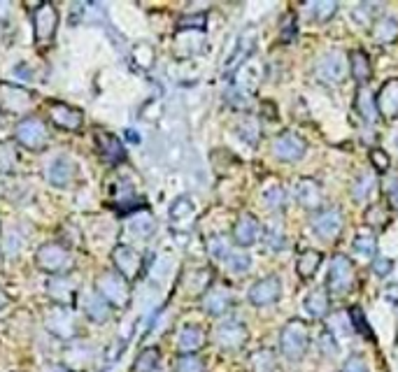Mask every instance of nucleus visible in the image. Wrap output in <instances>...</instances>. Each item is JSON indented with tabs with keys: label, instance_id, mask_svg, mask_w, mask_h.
<instances>
[{
	"label": "nucleus",
	"instance_id": "nucleus-1",
	"mask_svg": "<svg viewBox=\"0 0 398 372\" xmlns=\"http://www.w3.org/2000/svg\"><path fill=\"white\" fill-rule=\"evenodd\" d=\"M96 291L110 308H117V310H124L128 301H131V287H128V282L119 273H112V270H105V273L98 277Z\"/></svg>",
	"mask_w": 398,
	"mask_h": 372
},
{
	"label": "nucleus",
	"instance_id": "nucleus-2",
	"mask_svg": "<svg viewBox=\"0 0 398 372\" xmlns=\"http://www.w3.org/2000/svg\"><path fill=\"white\" fill-rule=\"evenodd\" d=\"M308 342H310V335H308L306 321L291 319L284 328H282L280 347H282V354H284L289 361H301L308 349Z\"/></svg>",
	"mask_w": 398,
	"mask_h": 372
},
{
	"label": "nucleus",
	"instance_id": "nucleus-3",
	"mask_svg": "<svg viewBox=\"0 0 398 372\" xmlns=\"http://www.w3.org/2000/svg\"><path fill=\"white\" fill-rule=\"evenodd\" d=\"M35 263L49 275H63L72 268V252L59 242H47L35 252Z\"/></svg>",
	"mask_w": 398,
	"mask_h": 372
},
{
	"label": "nucleus",
	"instance_id": "nucleus-4",
	"mask_svg": "<svg viewBox=\"0 0 398 372\" xmlns=\"http://www.w3.org/2000/svg\"><path fill=\"white\" fill-rule=\"evenodd\" d=\"M14 140L24 149L42 151L49 142V130L45 126V121L38 119V116H24L17 123V128H14Z\"/></svg>",
	"mask_w": 398,
	"mask_h": 372
},
{
	"label": "nucleus",
	"instance_id": "nucleus-5",
	"mask_svg": "<svg viewBox=\"0 0 398 372\" xmlns=\"http://www.w3.org/2000/svg\"><path fill=\"white\" fill-rule=\"evenodd\" d=\"M35 98L33 93L17 84H0V112L12 116H24L33 109Z\"/></svg>",
	"mask_w": 398,
	"mask_h": 372
},
{
	"label": "nucleus",
	"instance_id": "nucleus-6",
	"mask_svg": "<svg viewBox=\"0 0 398 372\" xmlns=\"http://www.w3.org/2000/svg\"><path fill=\"white\" fill-rule=\"evenodd\" d=\"M33 28H35V40L40 45H49L59 28V12L52 3H40L33 12Z\"/></svg>",
	"mask_w": 398,
	"mask_h": 372
},
{
	"label": "nucleus",
	"instance_id": "nucleus-7",
	"mask_svg": "<svg viewBox=\"0 0 398 372\" xmlns=\"http://www.w3.org/2000/svg\"><path fill=\"white\" fill-rule=\"evenodd\" d=\"M45 326L47 331L59 340H75L77 335L75 315H72L70 308H63V305H54V308L47 312Z\"/></svg>",
	"mask_w": 398,
	"mask_h": 372
},
{
	"label": "nucleus",
	"instance_id": "nucleus-8",
	"mask_svg": "<svg viewBox=\"0 0 398 372\" xmlns=\"http://www.w3.org/2000/svg\"><path fill=\"white\" fill-rule=\"evenodd\" d=\"M345 65L347 61L343 52H327L315 63V77L324 84H338L345 77Z\"/></svg>",
	"mask_w": 398,
	"mask_h": 372
},
{
	"label": "nucleus",
	"instance_id": "nucleus-9",
	"mask_svg": "<svg viewBox=\"0 0 398 372\" xmlns=\"http://www.w3.org/2000/svg\"><path fill=\"white\" fill-rule=\"evenodd\" d=\"M354 287V266L347 256H333L329 266V289L333 294H347Z\"/></svg>",
	"mask_w": 398,
	"mask_h": 372
},
{
	"label": "nucleus",
	"instance_id": "nucleus-10",
	"mask_svg": "<svg viewBox=\"0 0 398 372\" xmlns=\"http://www.w3.org/2000/svg\"><path fill=\"white\" fill-rule=\"evenodd\" d=\"M345 216L338 207H324L313 216V228L322 240H336L343 230Z\"/></svg>",
	"mask_w": 398,
	"mask_h": 372
},
{
	"label": "nucleus",
	"instance_id": "nucleus-11",
	"mask_svg": "<svg viewBox=\"0 0 398 372\" xmlns=\"http://www.w3.org/2000/svg\"><path fill=\"white\" fill-rule=\"evenodd\" d=\"M112 261H114V273H119L124 280H133L142 268V256L133 249L131 244H117L112 249Z\"/></svg>",
	"mask_w": 398,
	"mask_h": 372
},
{
	"label": "nucleus",
	"instance_id": "nucleus-12",
	"mask_svg": "<svg viewBox=\"0 0 398 372\" xmlns=\"http://www.w3.org/2000/svg\"><path fill=\"white\" fill-rule=\"evenodd\" d=\"M217 345L224 349H240L245 342H247V328H245L242 321L238 319H226L217 326Z\"/></svg>",
	"mask_w": 398,
	"mask_h": 372
},
{
	"label": "nucleus",
	"instance_id": "nucleus-13",
	"mask_svg": "<svg viewBox=\"0 0 398 372\" xmlns=\"http://www.w3.org/2000/svg\"><path fill=\"white\" fill-rule=\"evenodd\" d=\"M306 140L294 133V130H284V133H280L275 137L273 142V149H275V156L280 160H298L303 154H306Z\"/></svg>",
	"mask_w": 398,
	"mask_h": 372
},
{
	"label": "nucleus",
	"instance_id": "nucleus-14",
	"mask_svg": "<svg viewBox=\"0 0 398 372\" xmlns=\"http://www.w3.org/2000/svg\"><path fill=\"white\" fill-rule=\"evenodd\" d=\"M49 119L56 128L63 130H79L84 123V116L77 107L66 105V103H52L49 105Z\"/></svg>",
	"mask_w": 398,
	"mask_h": 372
},
{
	"label": "nucleus",
	"instance_id": "nucleus-15",
	"mask_svg": "<svg viewBox=\"0 0 398 372\" xmlns=\"http://www.w3.org/2000/svg\"><path fill=\"white\" fill-rule=\"evenodd\" d=\"M259 237H261V223H259V219L249 212L238 216V221L233 226L235 244L238 247H249V244H254Z\"/></svg>",
	"mask_w": 398,
	"mask_h": 372
},
{
	"label": "nucleus",
	"instance_id": "nucleus-16",
	"mask_svg": "<svg viewBox=\"0 0 398 372\" xmlns=\"http://www.w3.org/2000/svg\"><path fill=\"white\" fill-rule=\"evenodd\" d=\"M280 294H282V284L277 277H266V280L261 282H256L254 287L249 289V303L252 305H273V303H277L280 301Z\"/></svg>",
	"mask_w": 398,
	"mask_h": 372
},
{
	"label": "nucleus",
	"instance_id": "nucleus-17",
	"mask_svg": "<svg viewBox=\"0 0 398 372\" xmlns=\"http://www.w3.org/2000/svg\"><path fill=\"white\" fill-rule=\"evenodd\" d=\"M294 195L306 209H317V212H320V207L324 205L322 186L317 184L315 179H298V181H296V184H294Z\"/></svg>",
	"mask_w": 398,
	"mask_h": 372
},
{
	"label": "nucleus",
	"instance_id": "nucleus-18",
	"mask_svg": "<svg viewBox=\"0 0 398 372\" xmlns=\"http://www.w3.org/2000/svg\"><path fill=\"white\" fill-rule=\"evenodd\" d=\"M375 107H378V114L387 116V119L398 116V79H389L382 84V89L375 96Z\"/></svg>",
	"mask_w": 398,
	"mask_h": 372
},
{
	"label": "nucleus",
	"instance_id": "nucleus-19",
	"mask_svg": "<svg viewBox=\"0 0 398 372\" xmlns=\"http://www.w3.org/2000/svg\"><path fill=\"white\" fill-rule=\"evenodd\" d=\"M233 303V296H231V289L226 287H212L203 296V308L210 317H224Z\"/></svg>",
	"mask_w": 398,
	"mask_h": 372
},
{
	"label": "nucleus",
	"instance_id": "nucleus-20",
	"mask_svg": "<svg viewBox=\"0 0 398 372\" xmlns=\"http://www.w3.org/2000/svg\"><path fill=\"white\" fill-rule=\"evenodd\" d=\"M93 359H96V349L91 345H84V342H75V347L66 349V366L70 372H84L93 366Z\"/></svg>",
	"mask_w": 398,
	"mask_h": 372
},
{
	"label": "nucleus",
	"instance_id": "nucleus-21",
	"mask_svg": "<svg viewBox=\"0 0 398 372\" xmlns=\"http://www.w3.org/2000/svg\"><path fill=\"white\" fill-rule=\"evenodd\" d=\"M96 144H98L100 156H103L107 163L114 165V163H121V160L126 158V149H124V144H121V140L117 135L107 133V130H98Z\"/></svg>",
	"mask_w": 398,
	"mask_h": 372
},
{
	"label": "nucleus",
	"instance_id": "nucleus-22",
	"mask_svg": "<svg viewBox=\"0 0 398 372\" xmlns=\"http://www.w3.org/2000/svg\"><path fill=\"white\" fill-rule=\"evenodd\" d=\"M47 179L52 186L59 188L70 186V181L75 179V163L68 156H56L47 167Z\"/></svg>",
	"mask_w": 398,
	"mask_h": 372
},
{
	"label": "nucleus",
	"instance_id": "nucleus-23",
	"mask_svg": "<svg viewBox=\"0 0 398 372\" xmlns=\"http://www.w3.org/2000/svg\"><path fill=\"white\" fill-rule=\"evenodd\" d=\"M205 345V331L196 324H186L179 328L177 335V349L182 354H196L198 349Z\"/></svg>",
	"mask_w": 398,
	"mask_h": 372
},
{
	"label": "nucleus",
	"instance_id": "nucleus-24",
	"mask_svg": "<svg viewBox=\"0 0 398 372\" xmlns=\"http://www.w3.org/2000/svg\"><path fill=\"white\" fill-rule=\"evenodd\" d=\"M254 38H256L254 28H247V31H245L240 38H238L233 54H231L228 61H226V70H235L238 65L247 61V56H252V52H254V45H256Z\"/></svg>",
	"mask_w": 398,
	"mask_h": 372
},
{
	"label": "nucleus",
	"instance_id": "nucleus-25",
	"mask_svg": "<svg viewBox=\"0 0 398 372\" xmlns=\"http://www.w3.org/2000/svg\"><path fill=\"white\" fill-rule=\"evenodd\" d=\"M49 296L54 298L56 305H63V308H68V305L75 301L77 296V284L70 282V280H54L49 284Z\"/></svg>",
	"mask_w": 398,
	"mask_h": 372
},
{
	"label": "nucleus",
	"instance_id": "nucleus-26",
	"mask_svg": "<svg viewBox=\"0 0 398 372\" xmlns=\"http://www.w3.org/2000/svg\"><path fill=\"white\" fill-rule=\"evenodd\" d=\"M303 308H306V312L313 319L327 317V312H329V296H327V291H324V289L310 291V294L306 296V301H303Z\"/></svg>",
	"mask_w": 398,
	"mask_h": 372
},
{
	"label": "nucleus",
	"instance_id": "nucleus-27",
	"mask_svg": "<svg viewBox=\"0 0 398 372\" xmlns=\"http://www.w3.org/2000/svg\"><path fill=\"white\" fill-rule=\"evenodd\" d=\"M193 219H196V207H193V202L186 198V195H182V198H177L175 202H172L170 207V221L177 223L179 228H186L184 223H191Z\"/></svg>",
	"mask_w": 398,
	"mask_h": 372
},
{
	"label": "nucleus",
	"instance_id": "nucleus-28",
	"mask_svg": "<svg viewBox=\"0 0 398 372\" xmlns=\"http://www.w3.org/2000/svg\"><path fill=\"white\" fill-rule=\"evenodd\" d=\"M398 38V21L392 17H382L375 21L373 26V40L380 42V45H389Z\"/></svg>",
	"mask_w": 398,
	"mask_h": 372
},
{
	"label": "nucleus",
	"instance_id": "nucleus-29",
	"mask_svg": "<svg viewBox=\"0 0 398 372\" xmlns=\"http://www.w3.org/2000/svg\"><path fill=\"white\" fill-rule=\"evenodd\" d=\"M154 230H156V221L144 212L135 214L131 219V223H128V233H131V237L135 240H149L154 235Z\"/></svg>",
	"mask_w": 398,
	"mask_h": 372
},
{
	"label": "nucleus",
	"instance_id": "nucleus-30",
	"mask_svg": "<svg viewBox=\"0 0 398 372\" xmlns=\"http://www.w3.org/2000/svg\"><path fill=\"white\" fill-rule=\"evenodd\" d=\"M19 167V149L17 142H0V174H12Z\"/></svg>",
	"mask_w": 398,
	"mask_h": 372
},
{
	"label": "nucleus",
	"instance_id": "nucleus-31",
	"mask_svg": "<svg viewBox=\"0 0 398 372\" xmlns=\"http://www.w3.org/2000/svg\"><path fill=\"white\" fill-rule=\"evenodd\" d=\"M350 72H352V77L357 79V82H368L371 79V61H368V56L366 52H361V49H357V52H352L350 54Z\"/></svg>",
	"mask_w": 398,
	"mask_h": 372
},
{
	"label": "nucleus",
	"instance_id": "nucleus-32",
	"mask_svg": "<svg viewBox=\"0 0 398 372\" xmlns=\"http://www.w3.org/2000/svg\"><path fill=\"white\" fill-rule=\"evenodd\" d=\"M110 312L112 308L98 294L89 296V301H86V317H89L93 324H105V321L110 319Z\"/></svg>",
	"mask_w": 398,
	"mask_h": 372
},
{
	"label": "nucleus",
	"instance_id": "nucleus-33",
	"mask_svg": "<svg viewBox=\"0 0 398 372\" xmlns=\"http://www.w3.org/2000/svg\"><path fill=\"white\" fill-rule=\"evenodd\" d=\"M210 280H212V273H210V270H196V273L186 275L184 287L191 296H200V294L205 296V289L210 287Z\"/></svg>",
	"mask_w": 398,
	"mask_h": 372
},
{
	"label": "nucleus",
	"instance_id": "nucleus-34",
	"mask_svg": "<svg viewBox=\"0 0 398 372\" xmlns=\"http://www.w3.org/2000/svg\"><path fill=\"white\" fill-rule=\"evenodd\" d=\"M322 266V254L315 252V249H308L303 256L298 259V263H296V270H298V275L303 277V280H310L317 270H320Z\"/></svg>",
	"mask_w": 398,
	"mask_h": 372
},
{
	"label": "nucleus",
	"instance_id": "nucleus-35",
	"mask_svg": "<svg viewBox=\"0 0 398 372\" xmlns=\"http://www.w3.org/2000/svg\"><path fill=\"white\" fill-rule=\"evenodd\" d=\"M354 252L359 254L361 259H373L375 252H378V240L371 230H364L359 233L357 240H354Z\"/></svg>",
	"mask_w": 398,
	"mask_h": 372
},
{
	"label": "nucleus",
	"instance_id": "nucleus-36",
	"mask_svg": "<svg viewBox=\"0 0 398 372\" xmlns=\"http://www.w3.org/2000/svg\"><path fill=\"white\" fill-rule=\"evenodd\" d=\"M252 372H275V354L270 349H259L249 359Z\"/></svg>",
	"mask_w": 398,
	"mask_h": 372
},
{
	"label": "nucleus",
	"instance_id": "nucleus-37",
	"mask_svg": "<svg viewBox=\"0 0 398 372\" xmlns=\"http://www.w3.org/2000/svg\"><path fill=\"white\" fill-rule=\"evenodd\" d=\"M357 105H359V112L364 116L366 121H375L378 119V107H375V96L368 89H361L359 91V98H357Z\"/></svg>",
	"mask_w": 398,
	"mask_h": 372
},
{
	"label": "nucleus",
	"instance_id": "nucleus-38",
	"mask_svg": "<svg viewBox=\"0 0 398 372\" xmlns=\"http://www.w3.org/2000/svg\"><path fill=\"white\" fill-rule=\"evenodd\" d=\"M156 366H158V349L149 347V349H142L140 356L135 359L133 372H154Z\"/></svg>",
	"mask_w": 398,
	"mask_h": 372
},
{
	"label": "nucleus",
	"instance_id": "nucleus-39",
	"mask_svg": "<svg viewBox=\"0 0 398 372\" xmlns=\"http://www.w3.org/2000/svg\"><path fill=\"white\" fill-rule=\"evenodd\" d=\"M224 263H226V268L231 270V273L240 275V273H247V270H249L252 259L247 256V254H242V252H233V249H231L228 256L224 259Z\"/></svg>",
	"mask_w": 398,
	"mask_h": 372
},
{
	"label": "nucleus",
	"instance_id": "nucleus-40",
	"mask_svg": "<svg viewBox=\"0 0 398 372\" xmlns=\"http://www.w3.org/2000/svg\"><path fill=\"white\" fill-rule=\"evenodd\" d=\"M207 252H210V256H212V259L224 261L231 254V244H228V240L224 235H212L207 240Z\"/></svg>",
	"mask_w": 398,
	"mask_h": 372
},
{
	"label": "nucleus",
	"instance_id": "nucleus-41",
	"mask_svg": "<svg viewBox=\"0 0 398 372\" xmlns=\"http://www.w3.org/2000/svg\"><path fill=\"white\" fill-rule=\"evenodd\" d=\"M373 186H375V174L373 172H364V174H359V179L354 181V198L357 200H364L371 195L373 191Z\"/></svg>",
	"mask_w": 398,
	"mask_h": 372
},
{
	"label": "nucleus",
	"instance_id": "nucleus-42",
	"mask_svg": "<svg viewBox=\"0 0 398 372\" xmlns=\"http://www.w3.org/2000/svg\"><path fill=\"white\" fill-rule=\"evenodd\" d=\"M177 372H203L205 370V363H203L200 356L196 354H182L177 359Z\"/></svg>",
	"mask_w": 398,
	"mask_h": 372
},
{
	"label": "nucleus",
	"instance_id": "nucleus-43",
	"mask_svg": "<svg viewBox=\"0 0 398 372\" xmlns=\"http://www.w3.org/2000/svg\"><path fill=\"white\" fill-rule=\"evenodd\" d=\"M263 200H266V205L270 209H282V207H284L287 193H284V188H282V186H270V188H266Z\"/></svg>",
	"mask_w": 398,
	"mask_h": 372
},
{
	"label": "nucleus",
	"instance_id": "nucleus-44",
	"mask_svg": "<svg viewBox=\"0 0 398 372\" xmlns=\"http://www.w3.org/2000/svg\"><path fill=\"white\" fill-rule=\"evenodd\" d=\"M338 5L336 3H315L313 7L308 10V14L317 21H329L333 14H336Z\"/></svg>",
	"mask_w": 398,
	"mask_h": 372
},
{
	"label": "nucleus",
	"instance_id": "nucleus-45",
	"mask_svg": "<svg viewBox=\"0 0 398 372\" xmlns=\"http://www.w3.org/2000/svg\"><path fill=\"white\" fill-rule=\"evenodd\" d=\"M238 130H240V135H242L247 142L256 144V140H259V126H256V121H252L249 116H247V119H242L240 123H238Z\"/></svg>",
	"mask_w": 398,
	"mask_h": 372
},
{
	"label": "nucleus",
	"instance_id": "nucleus-46",
	"mask_svg": "<svg viewBox=\"0 0 398 372\" xmlns=\"http://www.w3.org/2000/svg\"><path fill=\"white\" fill-rule=\"evenodd\" d=\"M350 321H352L354 328H357L359 333H366V338H368V340H373L371 326H368V321H366L364 315H361V310H359V308H352V310H350Z\"/></svg>",
	"mask_w": 398,
	"mask_h": 372
},
{
	"label": "nucleus",
	"instance_id": "nucleus-47",
	"mask_svg": "<svg viewBox=\"0 0 398 372\" xmlns=\"http://www.w3.org/2000/svg\"><path fill=\"white\" fill-rule=\"evenodd\" d=\"M203 21H205V14H191V17H182V21H179V28H186V31H203V28H205V24H203Z\"/></svg>",
	"mask_w": 398,
	"mask_h": 372
},
{
	"label": "nucleus",
	"instance_id": "nucleus-48",
	"mask_svg": "<svg viewBox=\"0 0 398 372\" xmlns=\"http://www.w3.org/2000/svg\"><path fill=\"white\" fill-rule=\"evenodd\" d=\"M343 372H368V368H366V363L361 356H350V359L345 361Z\"/></svg>",
	"mask_w": 398,
	"mask_h": 372
},
{
	"label": "nucleus",
	"instance_id": "nucleus-49",
	"mask_svg": "<svg viewBox=\"0 0 398 372\" xmlns=\"http://www.w3.org/2000/svg\"><path fill=\"white\" fill-rule=\"evenodd\" d=\"M371 160H373V165L378 167V170H387V167H389V156L385 154V151H380V149L371 151Z\"/></svg>",
	"mask_w": 398,
	"mask_h": 372
},
{
	"label": "nucleus",
	"instance_id": "nucleus-50",
	"mask_svg": "<svg viewBox=\"0 0 398 372\" xmlns=\"http://www.w3.org/2000/svg\"><path fill=\"white\" fill-rule=\"evenodd\" d=\"M294 38H296V21L291 17V19H287L284 26H282V40H284V42H294Z\"/></svg>",
	"mask_w": 398,
	"mask_h": 372
},
{
	"label": "nucleus",
	"instance_id": "nucleus-51",
	"mask_svg": "<svg viewBox=\"0 0 398 372\" xmlns=\"http://www.w3.org/2000/svg\"><path fill=\"white\" fill-rule=\"evenodd\" d=\"M392 261H389V259H382V261H375V273H378L380 277L382 275H389V273H392Z\"/></svg>",
	"mask_w": 398,
	"mask_h": 372
},
{
	"label": "nucleus",
	"instance_id": "nucleus-52",
	"mask_svg": "<svg viewBox=\"0 0 398 372\" xmlns=\"http://www.w3.org/2000/svg\"><path fill=\"white\" fill-rule=\"evenodd\" d=\"M387 195H389V202H392L394 207H398V179H394L392 184H389Z\"/></svg>",
	"mask_w": 398,
	"mask_h": 372
},
{
	"label": "nucleus",
	"instance_id": "nucleus-53",
	"mask_svg": "<svg viewBox=\"0 0 398 372\" xmlns=\"http://www.w3.org/2000/svg\"><path fill=\"white\" fill-rule=\"evenodd\" d=\"M42 372H70V370L63 366H56V363H49V366L42 368Z\"/></svg>",
	"mask_w": 398,
	"mask_h": 372
},
{
	"label": "nucleus",
	"instance_id": "nucleus-54",
	"mask_svg": "<svg viewBox=\"0 0 398 372\" xmlns=\"http://www.w3.org/2000/svg\"><path fill=\"white\" fill-rule=\"evenodd\" d=\"M385 296L389 298V301H394V303H398V287H389Z\"/></svg>",
	"mask_w": 398,
	"mask_h": 372
},
{
	"label": "nucleus",
	"instance_id": "nucleus-55",
	"mask_svg": "<svg viewBox=\"0 0 398 372\" xmlns=\"http://www.w3.org/2000/svg\"><path fill=\"white\" fill-rule=\"evenodd\" d=\"M7 301H10V298H7V294H5V291L0 289V310L5 308V305H7Z\"/></svg>",
	"mask_w": 398,
	"mask_h": 372
}]
</instances>
